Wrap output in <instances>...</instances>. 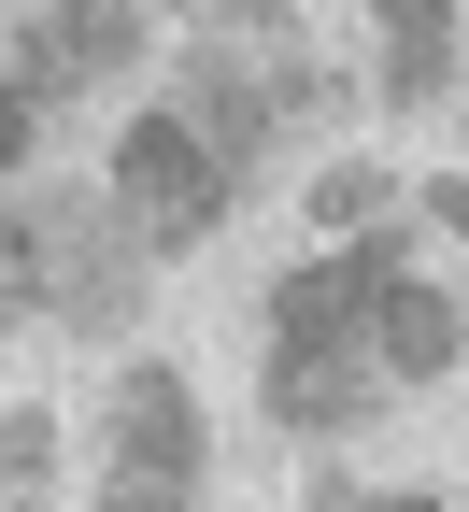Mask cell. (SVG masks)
<instances>
[{
    "label": "cell",
    "mask_w": 469,
    "mask_h": 512,
    "mask_svg": "<svg viewBox=\"0 0 469 512\" xmlns=\"http://www.w3.org/2000/svg\"><path fill=\"white\" fill-rule=\"evenodd\" d=\"M114 57H143V0H43V15L15 29V86L29 100H72L100 86Z\"/></svg>",
    "instance_id": "277c9868"
},
{
    "label": "cell",
    "mask_w": 469,
    "mask_h": 512,
    "mask_svg": "<svg viewBox=\"0 0 469 512\" xmlns=\"http://www.w3.org/2000/svg\"><path fill=\"white\" fill-rule=\"evenodd\" d=\"M199 384L185 370H157V356H128V384L100 399V470H114V498H185L199 484Z\"/></svg>",
    "instance_id": "7a4b0ae2"
},
{
    "label": "cell",
    "mask_w": 469,
    "mask_h": 512,
    "mask_svg": "<svg viewBox=\"0 0 469 512\" xmlns=\"http://www.w3.org/2000/svg\"><path fill=\"white\" fill-rule=\"evenodd\" d=\"M185 15H199V43H256V57H285V43H299L285 0H185Z\"/></svg>",
    "instance_id": "30bf717a"
},
{
    "label": "cell",
    "mask_w": 469,
    "mask_h": 512,
    "mask_svg": "<svg viewBox=\"0 0 469 512\" xmlns=\"http://www.w3.org/2000/svg\"><path fill=\"white\" fill-rule=\"evenodd\" d=\"M441 86H455V29H384V100L427 114Z\"/></svg>",
    "instance_id": "9c48e42d"
},
{
    "label": "cell",
    "mask_w": 469,
    "mask_h": 512,
    "mask_svg": "<svg viewBox=\"0 0 469 512\" xmlns=\"http://www.w3.org/2000/svg\"><path fill=\"white\" fill-rule=\"evenodd\" d=\"M413 271L398 242H356V256H299L271 285V342H370V285Z\"/></svg>",
    "instance_id": "8992f818"
},
{
    "label": "cell",
    "mask_w": 469,
    "mask_h": 512,
    "mask_svg": "<svg viewBox=\"0 0 469 512\" xmlns=\"http://www.w3.org/2000/svg\"><path fill=\"white\" fill-rule=\"evenodd\" d=\"M228 185H242V171L199 143L185 114H143V128L114 143V200H128V228H143V242H199V228L228 214Z\"/></svg>",
    "instance_id": "3957f363"
},
{
    "label": "cell",
    "mask_w": 469,
    "mask_h": 512,
    "mask_svg": "<svg viewBox=\"0 0 469 512\" xmlns=\"http://www.w3.org/2000/svg\"><path fill=\"white\" fill-rule=\"evenodd\" d=\"M441 228H469V171H441Z\"/></svg>",
    "instance_id": "9a60e30c"
},
{
    "label": "cell",
    "mask_w": 469,
    "mask_h": 512,
    "mask_svg": "<svg viewBox=\"0 0 469 512\" xmlns=\"http://www.w3.org/2000/svg\"><path fill=\"white\" fill-rule=\"evenodd\" d=\"M29 143H43V100H29V86H0V171H29Z\"/></svg>",
    "instance_id": "4fadbf2b"
},
{
    "label": "cell",
    "mask_w": 469,
    "mask_h": 512,
    "mask_svg": "<svg viewBox=\"0 0 469 512\" xmlns=\"http://www.w3.org/2000/svg\"><path fill=\"white\" fill-rule=\"evenodd\" d=\"M57 484V413H0V498Z\"/></svg>",
    "instance_id": "7c38bea8"
},
{
    "label": "cell",
    "mask_w": 469,
    "mask_h": 512,
    "mask_svg": "<svg viewBox=\"0 0 469 512\" xmlns=\"http://www.w3.org/2000/svg\"><path fill=\"white\" fill-rule=\"evenodd\" d=\"M313 214H327V228H384V214H398V171H370V157H356V171H313Z\"/></svg>",
    "instance_id": "8fae6325"
},
{
    "label": "cell",
    "mask_w": 469,
    "mask_h": 512,
    "mask_svg": "<svg viewBox=\"0 0 469 512\" xmlns=\"http://www.w3.org/2000/svg\"><path fill=\"white\" fill-rule=\"evenodd\" d=\"M370 356H384L398 384L455 370V299H441L427 271H384V285H370Z\"/></svg>",
    "instance_id": "ba28073f"
},
{
    "label": "cell",
    "mask_w": 469,
    "mask_h": 512,
    "mask_svg": "<svg viewBox=\"0 0 469 512\" xmlns=\"http://www.w3.org/2000/svg\"><path fill=\"white\" fill-rule=\"evenodd\" d=\"M0 256H15V299H43L57 328H86V342H114L128 299H143V228H128L114 185H43V200H15Z\"/></svg>",
    "instance_id": "6da1fadb"
},
{
    "label": "cell",
    "mask_w": 469,
    "mask_h": 512,
    "mask_svg": "<svg viewBox=\"0 0 469 512\" xmlns=\"http://www.w3.org/2000/svg\"><path fill=\"white\" fill-rule=\"evenodd\" d=\"M384 356L370 342H271V413L299 427V441H327V427H370L384 413Z\"/></svg>",
    "instance_id": "5b68a950"
},
{
    "label": "cell",
    "mask_w": 469,
    "mask_h": 512,
    "mask_svg": "<svg viewBox=\"0 0 469 512\" xmlns=\"http://www.w3.org/2000/svg\"><path fill=\"white\" fill-rule=\"evenodd\" d=\"M384 29H455V0H384Z\"/></svg>",
    "instance_id": "5bb4252c"
},
{
    "label": "cell",
    "mask_w": 469,
    "mask_h": 512,
    "mask_svg": "<svg viewBox=\"0 0 469 512\" xmlns=\"http://www.w3.org/2000/svg\"><path fill=\"white\" fill-rule=\"evenodd\" d=\"M0 313H15V256H0Z\"/></svg>",
    "instance_id": "2e32d148"
},
{
    "label": "cell",
    "mask_w": 469,
    "mask_h": 512,
    "mask_svg": "<svg viewBox=\"0 0 469 512\" xmlns=\"http://www.w3.org/2000/svg\"><path fill=\"white\" fill-rule=\"evenodd\" d=\"M171 114H185L228 171H256L271 128H285V86H271V57H256V72H242V57H185V100H171Z\"/></svg>",
    "instance_id": "52a82bcc"
}]
</instances>
